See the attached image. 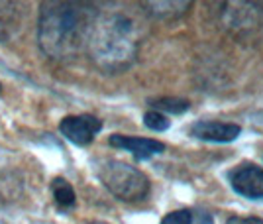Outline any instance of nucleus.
Segmentation results:
<instances>
[{
    "label": "nucleus",
    "mask_w": 263,
    "mask_h": 224,
    "mask_svg": "<svg viewBox=\"0 0 263 224\" xmlns=\"http://www.w3.org/2000/svg\"><path fill=\"white\" fill-rule=\"evenodd\" d=\"M100 12L90 2H44L37 20V44L51 59H73L87 51Z\"/></svg>",
    "instance_id": "nucleus-1"
},
{
    "label": "nucleus",
    "mask_w": 263,
    "mask_h": 224,
    "mask_svg": "<svg viewBox=\"0 0 263 224\" xmlns=\"http://www.w3.org/2000/svg\"><path fill=\"white\" fill-rule=\"evenodd\" d=\"M140 38L138 28L126 14H100L88 42V55L92 63L110 75L130 69L138 57Z\"/></svg>",
    "instance_id": "nucleus-2"
},
{
    "label": "nucleus",
    "mask_w": 263,
    "mask_h": 224,
    "mask_svg": "<svg viewBox=\"0 0 263 224\" xmlns=\"http://www.w3.org/2000/svg\"><path fill=\"white\" fill-rule=\"evenodd\" d=\"M97 175L100 183L124 202L145 201L152 189V183L143 171L120 159H102Z\"/></svg>",
    "instance_id": "nucleus-3"
},
{
    "label": "nucleus",
    "mask_w": 263,
    "mask_h": 224,
    "mask_svg": "<svg viewBox=\"0 0 263 224\" xmlns=\"http://www.w3.org/2000/svg\"><path fill=\"white\" fill-rule=\"evenodd\" d=\"M102 130V120L92 114H71L59 122V132L75 146H88Z\"/></svg>",
    "instance_id": "nucleus-4"
},
{
    "label": "nucleus",
    "mask_w": 263,
    "mask_h": 224,
    "mask_svg": "<svg viewBox=\"0 0 263 224\" xmlns=\"http://www.w3.org/2000/svg\"><path fill=\"white\" fill-rule=\"evenodd\" d=\"M232 189L250 201L263 199V167L253 163H240L228 173Z\"/></svg>",
    "instance_id": "nucleus-5"
},
{
    "label": "nucleus",
    "mask_w": 263,
    "mask_h": 224,
    "mask_svg": "<svg viewBox=\"0 0 263 224\" xmlns=\"http://www.w3.org/2000/svg\"><path fill=\"white\" fill-rule=\"evenodd\" d=\"M241 134L240 124L220 122V120H198L191 128V136L202 140V142H214V144H230L238 140Z\"/></svg>",
    "instance_id": "nucleus-6"
},
{
    "label": "nucleus",
    "mask_w": 263,
    "mask_h": 224,
    "mask_svg": "<svg viewBox=\"0 0 263 224\" xmlns=\"http://www.w3.org/2000/svg\"><path fill=\"white\" fill-rule=\"evenodd\" d=\"M108 144L118 150H126L138 161H145L149 157L163 154L165 144L154 138H140V136H124V134H112L108 138Z\"/></svg>",
    "instance_id": "nucleus-7"
},
{
    "label": "nucleus",
    "mask_w": 263,
    "mask_h": 224,
    "mask_svg": "<svg viewBox=\"0 0 263 224\" xmlns=\"http://www.w3.org/2000/svg\"><path fill=\"white\" fill-rule=\"evenodd\" d=\"M191 6V2H143V8H147L145 12L157 20H177L185 16Z\"/></svg>",
    "instance_id": "nucleus-8"
},
{
    "label": "nucleus",
    "mask_w": 263,
    "mask_h": 224,
    "mask_svg": "<svg viewBox=\"0 0 263 224\" xmlns=\"http://www.w3.org/2000/svg\"><path fill=\"white\" fill-rule=\"evenodd\" d=\"M51 193H53V199L57 202L59 209H71L75 201H77V195H75V189L71 187V183L63 177H57L51 183Z\"/></svg>",
    "instance_id": "nucleus-9"
},
{
    "label": "nucleus",
    "mask_w": 263,
    "mask_h": 224,
    "mask_svg": "<svg viewBox=\"0 0 263 224\" xmlns=\"http://www.w3.org/2000/svg\"><path fill=\"white\" fill-rule=\"evenodd\" d=\"M149 106L154 110L161 112V114H185L191 108V102L186 99H179V97H159V99H152Z\"/></svg>",
    "instance_id": "nucleus-10"
},
{
    "label": "nucleus",
    "mask_w": 263,
    "mask_h": 224,
    "mask_svg": "<svg viewBox=\"0 0 263 224\" xmlns=\"http://www.w3.org/2000/svg\"><path fill=\"white\" fill-rule=\"evenodd\" d=\"M143 124H145L149 130H154V132H165V130H169L171 120H169L165 114H161V112L149 110L143 114Z\"/></svg>",
    "instance_id": "nucleus-11"
},
{
    "label": "nucleus",
    "mask_w": 263,
    "mask_h": 224,
    "mask_svg": "<svg viewBox=\"0 0 263 224\" xmlns=\"http://www.w3.org/2000/svg\"><path fill=\"white\" fill-rule=\"evenodd\" d=\"M161 224H195V211L193 209H179L165 214Z\"/></svg>",
    "instance_id": "nucleus-12"
},
{
    "label": "nucleus",
    "mask_w": 263,
    "mask_h": 224,
    "mask_svg": "<svg viewBox=\"0 0 263 224\" xmlns=\"http://www.w3.org/2000/svg\"><path fill=\"white\" fill-rule=\"evenodd\" d=\"M14 4H6V2H0V38L4 40L6 38V32L12 30V26H16V20H14V10H10Z\"/></svg>",
    "instance_id": "nucleus-13"
},
{
    "label": "nucleus",
    "mask_w": 263,
    "mask_h": 224,
    "mask_svg": "<svg viewBox=\"0 0 263 224\" xmlns=\"http://www.w3.org/2000/svg\"><path fill=\"white\" fill-rule=\"evenodd\" d=\"M226 224H263V218L259 216H238V214H234L230 216Z\"/></svg>",
    "instance_id": "nucleus-14"
},
{
    "label": "nucleus",
    "mask_w": 263,
    "mask_h": 224,
    "mask_svg": "<svg viewBox=\"0 0 263 224\" xmlns=\"http://www.w3.org/2000/svg\"><path fill=\"white\" fill-rule=\"evenodd\" d=\"M87 224H108V222H100V220H95V222H87Z\"/></svg>",
    "instance_id": "nucleus-15"
},
{
    "label": "nucleus",
    "mask_w": 263,
    "mask_h": 224,
    "mask_svg": "<svg viewBox=\"0 0 263 224\" xmlns=\"http://www.w3.org/2000/svg\"><path fill=\"white\" fill-rule=\"evenodd\" d=\"M0 89H2V87H0Z\"/></svg>",
    "instance_id": "nucleus-16"
},
{
    "label": "nucleus",
    "mask_w": 263,
    "mask_h": 224,
    "mask_svg": "<svg viewBox=\"0 0 263 224\" xmlns=\"http://www.w3.org/2000/svg\"><path fill=\"white\" fill-rule=\"evenodd\" d=\"M0 224H2V222H0Z\"/></svg>",
    "instance_id": "nucleus-17"
}]
</instances>
